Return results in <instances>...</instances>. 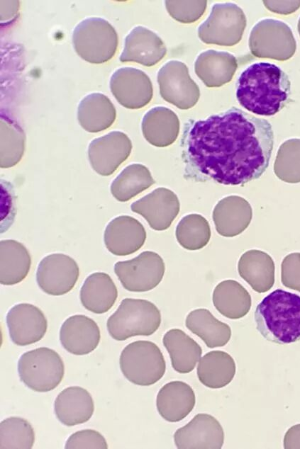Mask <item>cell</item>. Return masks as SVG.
I'll return each mask as SVG.
<instances>
[{"instance_id": "1", "label": "cell", "mask_w": 300, "mask_h": 449, "mask_svg": "<svg viewBox=\"0 0 300 449\" xmlns=\"http://www.w3.org/2000/svg\"><path fill=\"white\" fill-rule=\"evenodd\" d=\"M180 146L184 178L243 185L268 167L274 132L267 120L233 106L206 119L188 120Z\"/></svg>"}, {"instance_id": "2", "label": "cell", "mask_w": 300, "mask_h": 449, "mask_svg": "<svg viewBox=\"0 0 300 449\" xmlns=\"http://www.w3.org/2000/svg\"><path fill=\"white\" fill-rule=\"evenodd\" d=\"M291 94L288 75L270 62L250 64L241 72L236 83L239 104L259 115H275L289 103Z\"/></svg>"}, {"instance_id": "3", "label": "cell", "mask_w": 300, "mask_h": 449, "mask_svg": "<svg viewBox=\"0 0 300 449\" xmlns=\"http://www.w3.org/2000/svg\"><path fill=\"white\" fill-rule=\"evenodd\" d=\"M255 320L265 339L279 344L296 341L300 339V296L274 290L257 305Z\"/></svg>"}, {"instance_id": "4", "label": "cell", "mask_w": 300, "mask_h": 449, "mask_svg": "<svg viewBox=\"0 0 300 449\" xmlns=\"http://www.w3.org/2000/svg\"><path fill=\"white\" fill-rule=\"evenodd\" d=\"M161 324V314L152 302L142 299L125 298L107 320L110 336L124 341L135 336H150Z\"/></svg>"}, {"instance_id": "5", "label": "cell", "mask_w": 300, "mask_h": 449, "mask_svg": "<svg viewBox=\"0 0 300 449\" xmlns=\"http://www.w3.org/2000/svg\"><path fill=\"white\" fill-rule=\"evenodd\" d=\"M118 43L113 25L99 17L82 20L72 33V44L77 54L92 64H102L115 55Z\"/></svg>"}, {"instance_id": "6", "label": "cell", "mask_w": 300, "mask_h": 449, "mask_svg": "<svg viewBox=\"0 0 300 449\" xmlns=\"http://www.w3.org/2000/svg\"><path fill=\"white\" fill-rule=\"evenodd\" d=\"M119 365L123 376L140 386L156 383L164 375L166 363L159 347L150 341H135L122 351Z\"/></svg>"}, {"instance_id": "7", "label": "cell", "mask_w": 300, "mask_h": 449, "mask_svg": "<svg viewBox=\"0 0 300 449\" xmlns=\"http://www.w3.org/2000/svg\"><path fill=\"white\" fill-rule=\"evenodd\" d=\"M18 372L20 380L28 388L45 392L54 390L61 382L65 365L55 351L40 347L21 356Z\"/></svg>"}, {"instance_id": "8", "label": "cell", "mask_w": 300, "mask_h": 449, "mask_svg": "<svg viewBox=\"0 0 300 449\" xmlns=\"http://www.w3.org/2000/svg\"><path fill=\"white\" fill-rule=\"evenodd\" d=\"M248 46L252 55L286 61L294 55L296 42L291 28L274 18H263L252 28Z\"/></svg>"}, {"instance_id": "9", "label": "cell", "mask_w": 300, "mask_h": 449, "mask_svg": "<svg viewBox=\"0 0 300 449\" xmlns=\"http://www.w3.org/2000/svg\"><path fill=\"white\" fill-rule=\"evenodd\" d=\"M246 24L243 9L235 4H215L199 26L198 36L206 44L230 47L240 41Z\"/></svg>"}, {"instance_id": "10", "label": "cell", "mask_w": 300, "mask_h": 449, "mask_svg": "<svg viewBox=\"0 0 300 449\" xmlns=\"http://www.w3.org/2000/svg\"><path fill=\"white\" fill-rule=\"evenodd\" d=\"M165 270L162 257L157 253L145 251L127 261H118L114 272L123 287L130 292L152 290L162 280Z\"/></svg>"}, {"instance_id": "11", "label": "cell", "mask_w": 300, "mask_h": 449, "mask_svg": "<svg viewBox=\"0 0 300 449\" xmlns=\"http://www.w3.org/2000/svg\"><path fill=\"white\" fill-rule=\"evenodd\" d=\"M161 97L182 110L194 107L199 101L200 90L191 78L187 66L179 60L164 64L157 74Z\"/></svg>"}, {"instance_id": "12", "label": "cell", "mask_w": 300, "mask_h": 449, "mask_svg": "<svg viewBox=\"0 0 300 449\" xmlns=\"http://www.w3.org/2000/svg\"><path fill=\"white\" fill-rule=\"evenodd\" d=\"M79 276V266L72 258L64 254H52L39 263L36 281L44 292L58 296L72 290Z\"/></svg>"}, {"instance_id": "13", "label": "cell", "mask_w": 300, "mask_h": 449, "mask_svg": "<svg viewBox=\"0 0 300 449\" xmlns=\"http://www.w3.org/2000/svg\"><path fill=\"white\" fill-rule=\"evenodd\" d=\"M109 86L116 101L128 109L145 107L153 96L150 77L143 71L134 67L116 69L111 76Z\"/></svg>"}, {"instance_id": "14", "label": "cell", "mask_w": 300, "mask_h": 449, "mask_svg": "<svg viewBox=\"0 0 300 449\" xmlns=\"http://www.w3.org/2000/svg\"><path fill=\"white\" fill-rule=\"evenodd\" d=\"M131 150L128 136L121 131H112L89 143V161L97 174L110 176L128 159Z\"/></svg>"}, {"instance_id": "15", "label": "cell", "mask_w": 300, "mask_h": 449, "mask_svg": "<svg viewBox=\"0 0 300 449\" xmlns=\"http://www.w3.org/2000/svg\"><path fill=\"white\" fill-rule=\"evenodd\" d=\"M133 212L143 216L156 231L168 229L179 214L177 195L167 188H157L130 205Z\"/></svg>"}, {"instance_id": "16", "label": "cell", "mask_w": 300, "mask_h": 449, "mask_svg": "<svg viewBox=\"0 0 300 449\" xmlns=\"http://www.w3.org/2000/svg\"><path fill=\"white\" fill-rule=\"evenodd\" d=\"M179 449H220L224 433L220 423L211 415L198 414L174 434Z\"/></svg>"}, {"instance_id": "17", "label": "cell", "mask_w": 300, "mask_h": 449, "mask_svg": "<svg viewBox=\"0 0 300 449\" xmlns=\"http://www.w3.org/2000/svg\"><path fill=\"white\" fill-rule=\"evenodd\" d=\"M6 324L11 340L18 346H27L39 341L45 336L48 322L43 312L36 306L19 303L6 314Z\"/></svg>"}, {"instance_id": "18", "label": "cell", "mask_w": 300, "mask_h": 449, "mask_svg": "<svg viewBox=\"0 0 300 449\" xmlns=\"http://www.w3.org/2000/svg\"><path fill=\"white\" fill-rule=\"evenodd\" d=\"M166 54L167 47L160 36L145 27L138 25L126 35L119 60L152 67Z\"/></svg>"}, {"instance_id": "19", "label": "cell", "mask_w": 300, "mask_h": 449, "mask_svg": "<svg viewBox=\"0 0 300 449\" xmlns=\"http://www.w3.org/2000/svg\"><path fill=\"white\" fill-rule=\"evenodd\" d=\"M145 239L146 232L143 225L128 215L113 219L106 227L104 234L106 249L113 255L121 256L138 251Z\"/></svg>"}, {"instance_id": "20", "label": "cell", "mask_w": 300, "mask_h": 449, "mask_svg": "<svg viewBox=\"0 0 300 449\" xmlns=\"http://www.w3.org/2000/svg\"><path fill=\"white\" fill-rule=\"evenodd\" d=\"M101 339L100 329L92 319L82 314L67 318L60 329V341L69 353L83 356L92 352Z\"/></svg>"}, {"instance_id": "21", "label": "cell", "mask_w": 300, "mask_h": 449, "mask_svg": "<svg viewBox=\"0 0 300 449\" xmlns=\"http://www.w3.org/2000/svg\"><path fill=\"white\" fill-rule=\"evenodd\" d=\"M252 217L250 203L238 195H229L220 200L212 213L217 232L226 237L241 234L249 226Z\"/></svg>"}, {"instance_id": "22", "label": "cell", "mask_w": 300, "mask_h": 449, "mask_svg": "<svg viewBox=\"0 0 300 449\" xmlns=\"http://www.w3.org/2000/svg\"><path fill=\"white\" fill-rule=\"evenodd\" d=\"M238 68L236 57L226 51L208 50L201 52L194 62V72L210 88L230 82Z\"/></svg>"}, {"instance_id": "23", "label": "cell", "mask_w": 300, "mask_h": 449, "mask_svg": "<svg viewBox=\"0 0 300 449\" xmlns=\"http://www.w3.org/2000/svg\"><path fill=\"white\" fill-rule=\"evenodd\" d=\"M196 397L192 388L182 381H172L161 387L156 398L160 415L169 422L184 419L195 406Z\"/></svg>"}, {"instance_id": "24", "label": "cell", "mask_w": 300, "mask_h": 449, "mask_svg": "<svg viewBox=\"0 0 300 449\" xmlns=\"http://www.w3.org/2000/svg\"><path fill=\"white\" fill-rule=\"evenodd\" d=\"M94 411V404L90 393L79 386L64 389L57 396L54 402L56 417L67 426L88 421Z\"/></svg>"}, {"instance_id": "25", "label": "cell", "mask_w": 300, "mask_h": 449, "mask_svg": "<svg viewBox=\"0 0 300 449\" xmlns=\"http://www.w3.org/2000/svg\"><path fill=\"white\" fill-rule=\"evenodd\" d=\"M180 123L177 114L164 106L150 109L143 116L141 130L144 138L157 147L171 145L178 137Z\"/></svg>"}, {"instance_id": "26", "label": "cell", "mask_w": 300, "mask_h": 449, "mask_svg": "<svg viewBox=\"0 0 300 449\" xmlns=\"http://www.w3.org/2000/svg\"><path fill=\"white\" fill-rule=\"evenodd\" d=\"M116 118V108L111 100L101 93L84 96L77 107V120L81 127L89 132H99L110 127Z\"/></svg>"}, {"instance_id": "27", "label": "cell", "mask_w": 300, "mask_h": 449, "mask_svg": "<svg viewBox=\"0 0 300 449\" xmlns=\"http://www.w3.org/2000/svg\"><path fill=\"white\" fill-rule=\"evenodd\" d=\"M238 273L251 288L257 292L268 291L274 283V263L267 253L251 249L240 256Z\"/></svg>"}, {"instance_id": "28", "label": "cell", "mask_w": 300, "mask_h": 449, "mask_svg": "<svg viewBox=\"0 0 300 449\" xmlns=\"http://www.w3.org/2000/svg\"><path fill=\"white\" fill-rule=\"evenodd\" d=\"M117 297L118 290L115 283L109 274L103 272H96L89 275L79 292L82 305L95 314H103L109 311Z\"/></svg>"}, {"instance_id": "29", "label": "cell", "mask_w": 300, "mask_h": 449, "mask_svg": "<svg viewBox=\"0 0 300 449\" xmlns=\"http://www.w3.org/2000/svg\"><path fill=\"white\" fill-rule=\"evenodd\" d=\"M31 258L28 249L13 239L0 242V282L12 285L23 281L28 275Z\"/></svg>"}, {"instance_id": "30", "label": "cell", "mask_w": 300, "mask_h": 449, "mask_svg": "<svg viewBox=\"0 0 300 449\" xmlns=\"http://www.w3.org/2000/svg\"><path fill=\"white\" fill-rule=\"evenodd\" d=\"M162 343L175 371L184 374L194 369L202 349L192 338L179 329H172L164 335Z\"/></svg>"}, {"instance_id": "31", "label": "cell", "mask_w": 300, "mask_h": 449, "mask_svg": "<svg viewBox=\"0 0 300 449\" xmlns=\"http://www.w3.org/2000/svg\"><path fill=\"white\" fill-rule=\"evenodd\" d=\"M235 374V363L226 352L213 351L206 353L197 366V376L206 387L219 389L228 385Z\"/></svg>"}, {"instance_id": "32", "label": "cell", "mask_w": 300, "mask_h": 449, "mask_svg": "<svg viewBox=\"0 0 300 449\" xmlns=\"http://www.w3.org/2000/svg\"><path fill=\"white\" fill-rule=\"evenodd\" d=\"M212 300L219 313L233 319L246 315L251 307L250 294L242 285L233 280L219 283L213 290Z\"/></svg>"}, {"instance_id": "33", "label": "cell", "mask_w": 300, "mask_h": 449, "mask_svg": "<svg viewBox=\"0 0 300 449\" xmlns=\"http://www.w3.org/2000/svg\"><path fill=\"white\" fill-rule=\"evenodd\" d=\"M185 325L211 348L225 346L231 336L230 326L218 320L206 309L200 308L190 312L186 318Z\"/></svg>"}, {"instance_id": "34", "label": "cell", "mask_w": 300, "mask_h": 449, "mask_svg": "<svg viewBox=\"0 0 300 449\" xmlns=\"http://www.w3.org/2000/svg\"><path fill=\"white\" fill-rule=\"evenodd\" d=\"M155 183L150 170L140 164L127 166L112 181V195L120 202H127Z\"/></svg>"}, {"instance_id": "35", "label": "cell", "mask_w": 300, "mask_h": 449, "mask_svg": "<svg viewBox=\"0 0 300 449\" xmlns=\"http://www.w3.org/2000/svg\"><path fill=\"white\" fill-rule=\"evenodd\" d=\"M0 166L10 168L21 159L24 150L26 135L21 127L6 115L0 120Z\"/></svg>"}, {"instance_id": "36", "label": "cell", "mask_w": 300, "mask_h": 449, "mask_svg": "<svg viewBox=\"0 0 300 449\" xmlns=\"http://www.w3.org/2000/svg\"><path fill=\"white\" fill-rule=\"evenodd\" d=\"M176 239L184 249L195 251L204 248L211 238V228L207 220L199 214L183 217L177 225Z\"/></svg>"}, {"instance_id": "37", "label": "cell", "mask_w": 300, "mask_h": 449, "mask_svg": "<svg viewBox=\"0 0 300 449\" xmlns=\"http://www.w3.org/2000/svg\"><path fill=\"white\" fill-rule=\"evenodd\" d=\"M34 442V430L27 420L12 416L1 422V449H30Z\"/></svg>"}, {"instance_id": "38", "label": "cell", "mask_w": 300, "mask_h": 449, "mask_svg": "<svg viewBox=\"0 0 300 449\" xmlns=\"http://www.w3.org/2000/svg\"><path fill=\"white\" fill-rule=\"evenodd\" d=\"M274 172L286 183H300L299 138H291L282 143L275 158Z\"/></svg>"}, {"instance_id": "39", "label": "cell", "mask_w": 300, "mask_h": 449, "mask_svg": "<svg viewBox=\"0 0 300 449\" xmlns=\"http://www.w3.org/2000/svg\"><path fill=\"white\" fill-rule=\"evenodd\" d=\"M165 8L171 17L182 23L196 22L204 13L207 1H165Z\"/></svg>"}, {"instance_id": "40", "label": "cell", "mask_w": 300, "mask_h": 449, "mask_svg": "<svg viewBox=\"0 0 300 449\" xmlns=\"http://www.w3.org/2000/svg\"><path fill=\"white\" fill-rule=\"evenodd\" d=\"M66 449H106L108 444L104 437L92 429L78 431L72 434L66 441Z\"/></svg>"}, {"instance_id": "41", "label": "cell", "mask_w": 300, "mask_h": 449, "mask_svg": "<svg viewBox=\"0 0 300 449\" xmlns=\"http://www.w3.org/2000/svg\"><path fill=\"white\" fill-rule=\"evenodd\" d=\"M282 282L286 287L300 291V253H291L282 262Z\"/></svg>"}, {"instance_id": "42", "label": "cell", "mask_w": 300, "mask_h": 449, "mask_svg": "<svg viewBox=\"0 0 300 449\" xmlns=\"http://www.w3.org/2000/svg\"><path fill=\"white\" fill-rule=\"evenodd\" d=\"M265 6L270 11L287 15L295 12L300 7V1H263Z\"/></svg>"}, {"instance_id": "43", "label": "cell", "mask_w": 300, "mask_h": 449, "mask_svg": "<svg viewBox=\"0 0 300 449\" xmlns=\"http://www.w3.org/2000/svg\"><path fill=\"white\" fill-rule=\"evenodd\" d=\"M297 30H298L299 34L300 35V17L299 18L298 23H297Z\"/></svg>"}]
</instances>
